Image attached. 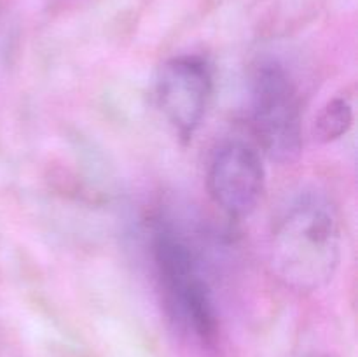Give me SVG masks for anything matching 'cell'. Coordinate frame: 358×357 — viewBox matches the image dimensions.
Here are the masks:
<instances>
[{"label":"cell","mask_w":358,"mask_h":357,"mask_svg":"<svg viewBox=\"0 0 358 357\" xmlns=\"http://www.w3.org/2000/svg\"><path fill=\"white\" fill-rule=\"evenodd\" d=\"M341 226L325 200L304 198L273 233L269 262L280 282L299 293L327 286L341 261Z\"/></svg>","instance_id":"1"},{"label":"cell","mask_w":358,"mask_h":357,"mask_svg":"<svg viewBox=\"0 0 358 357\" xmlns=\"http://www.w3.org/2000/svg\"><path fill=\"white\" fill-rule=\"evenodd\" d=\"M152 254L170 317L185 332L210 342L217 331V315L191 245L173 227L159 226L154 231Z\"/></svg>","instance_id":"2"},{"label":"cell","mask_w":358,"mask_h":357,"mask_svg":"<svg viewBox=\"0 0 358 357\" xmlns=\"http://www.w3.org/2000/svg\"><path fill=\"white\" fill-rule=\"evenodd\" d=\"M252 125L262 149L280 163L294 161L303 147L301 98L280 63H262L252 86Z\"/></svg>","instance_id":"3"},{"label":"cell","mask_w":358,"mask_h":357,"mask_svg":"<svg viewBox=\"0 0 358 357\" xmlns=\"http://www.w3.org/2000/svg\"><path fill=\"white\" fill-rule=\"evenodd\" d=\"M157 104L175 132L192 136L206 112L212 94V72L199 56H175L157 74Z\"/></svg>","instance_id":"4"},{"label":"cell","mask_w":358,"mask_h":357,"mask_svg":"<svg viewBox=\"0 0 358 357\" xmlns=\"http://www.w3.org/2000/svg\"><path fill=\"white\" fill-rule=\"evenodd\" d=\"M208 191L227 216H250L264 192V167L257 150L238 140L220 146L210 161Z\"/></svg>","instance_id":"5"},{"label":"cell","mask_w":358,"mask_h":357,"mask_svg":"<svg viewBox=\"0 0 358 357\" xmlns=\"http://www.w3.org/2000/svg\"><path fill=\"white\" fill-rule=\"evenodd\" d=\"M352 121L353 108L348 98H334L325 105L315 121V136L322 142H331L345 135Z\"/></svg>","instance_id":"6"}]
</instances>
